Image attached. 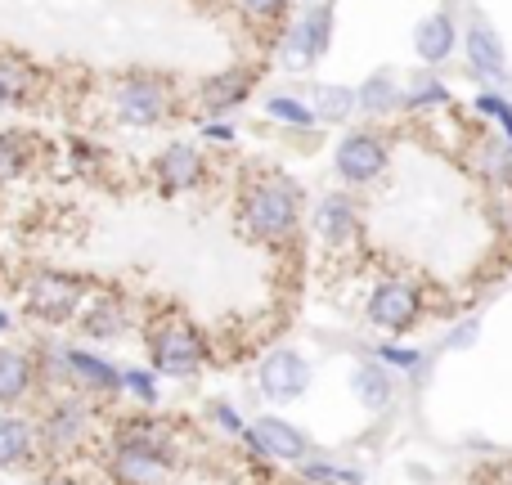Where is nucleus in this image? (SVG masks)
<instances>
[{"instance_id":"nucleus-24","label":"nucleus","mask_w":512,"mask_h":485,"mask_svg":"<svg viewBox=\"0 0 512 485\" xmlns=\"http://www.w3.org/2000/svg\"><path fill=\"white\" fill-rule=\"evenodd\" d=\"M265 117H274L279 126H292V131H315L319 126L315 108L301 104V99H292V95H270L265 99Z\"/></svg>"},{"instance_id":"nucleus-18","label":"nucleus","mask_w":512,"mask_h":485,"mask_svg":"<svg viewBox=\"0 0 512 485\" xmlns=\"http://www.w3.org/2000/svg\"><path fill=\"white\" fill-rule=\"evenodd\" d=\"M63 360H68V378H72V382H81V387H90V391H117V387H122V373H117L113 364L95 360V355H86V351H68Z\"/></svg>"},{"instance_id":"nucleus-11","label":"nucleus","mask_w":512,"mask_h":485,"mask_svg":"<svg viewBox=\"0 0 512 485\" xmlns=\"http://www.w3.org/2000/svg\"><path fill=\"white\" fill-rule=\"evenodd\" d=\"M472 162H477V176L486 180L499 194H512V140H504L499 131H486L472 140Z\"/></svg>"},{"instance_id":"nucleus-16","label":"nucleus","mask_w":512,"mask_h":485,"mask_svg":"<svg viewBox=\"0 0 512 485\" xmlns=\"http://www.w3.org/2000/svg\"><path fill=\"white\" fill-rule=\"evenodd\" d=\"M463 50H468L472 72H481L490 81L504 77V41H499V32L490 23H472L468 36H463Z\"/></svg>"},{"instance_id":"nucleus-33","label":"nucleus","mask_w":512,"mask_h":485,"mask_svg":"<svg viewBox=\"0 0 512 485\" xmlns=\"http://www.w3.org/2000/svg\"><path fill=\"white\" fill-rule=\"evenodd\" d=\"M122 387H131L135 396L144 400V405H153V400H158V387H153V378L144 369H126L122 373Z\"/></svg>"},{"instance_id":"nucleus-36","label":"nucleus","mask_w":512,"mask_h":485,"mask_svg":"<svg viewBox=\"0 0 512 485\" xmlns=\"http://www.w3.org/2000/svg\"><path fill=\"white\" fill-rule=\"evenodd\" d=\"M212 418H216V427H225V432H243L239 414H234L230 405H216V409H212Z\"/></svg>"},{"instance_id":"nucleus-22","label":"nucleus","mask_w":512,"mask_h":485,"mask_svg":"<svg viewBox=\"0 0 512 485\" xmlns=\"http://www.w3.org/2000/svg\"><path fill=\"white\" fill-rule=\"evenodd\" d=\"M32 387V364L18 351H0V405H14Z\"/></svg>"},{"instance_id":"nucleus-5","label":"nucleus","mask_w":512,"mask_h":485,"mask_svg":"<svg viewBox=\"0 0 512 485\" xmlns=\"http://www.w3.org/2000/svg\"><path fill=\"white\" fill-rule=\"evenodd\" d=\"M153 364L167 378H194L203 369V342L189 324H162L153 333Z\"/></svg>"},{"instance_id":"nucleus-10","label":"nucleus","mask_w":512,"mask_h":485,"mask_svg":"<svg viewBox=\"0 0 512 485\" xmlns=\"http://www.w3.org/2000/svg\"><path fill=\"white\" fill-rule=\"evenodd\" d=\"M310 225H315L319 243L333 247V252L360 239V212H355V203H351V198H342V194L324 198V203L315 207V221H310Z\"/></svg>"},{"instance_id":"nucleus-20","label":"nucleus","mask_w":512,"mask_h":485,"mask_svg":"<svg viewBox=\"0 0 512 485\" xmlns=\"http://www.w3.org/2000/svg\"><path fill=\"white\" fill-rule=\"evenodd\" d=\"M310 108H315L319 122H346V117H355V90L346 86H333V81H324V86L310 90Z\"/></svg>"},{"instance_id":"nucleus-25","label":"nucleus","mask_w":512,"mask_h":485,"mask_svg":"<svg viewBox=\"0 0 512 485\" xmlns=\"http://www.w3.org/2000/svg\"><path fill=\"white\" fill-rule=\"evenodd\" d=\"M27 162H32V140L18 131H0V185L23 176Z\"/></svg>"},{"instance_id":"nucleus-27","label":"nucleus","mask_w":512,"mask_h":485,"mask_svg":"<svg viewBox=\"0 0 512 485\" xmlns=\"http://www.w3.org/2000/svg\"><path fill=\"white\" fill-rule=\"evenodd\" d=\"M297 23H301V32H306L315 59H324L328 45H333V5H310L306 14L297 18Z\"/></svg>"},{"instance_id":"nucleus-23","label":"nucleus","mask_w":512,"mask_h":485,"mask_svg":"<svg viewBox=\"0 0 512 485\" xmlns=\"http://www.w3.org/2000/svg\"><path fill=\"white\" fill-rule=\"evenodd\" d=\"M32 454V427L23 418L0 414V468H14Z\"/></svg>"},{"instance_id":"nucleus-28","label":"nucleus","mask_w":512,"mask_h":485,"mask_svg":"<svg viewBox=\"0 0 512 485\" xmlns=\"http://www.w3.org/2000/svg\"><path fill=\"white\" fill-rule=\"evenodd\" d=\"M279 59H283V68H292V72H301V68H310V63H315V50H310V41H306V32H301V23H292L288 32H283Z\"/></svg>"},{"instance_id":"nucleus-9","label":"nucleus","mask_w":512,"mask_h":485,"mask_svg":"<svg viewBox=\"0 0 512 485\" xmlns=\"http://www.w3.org/2000/svg\"><path fill=\"white\" fill-rule=\"evenodd\" d=\"M113 472L122 485H162L171 472V459L167 450L158 445H135V441H117V454H113Z\"/></svg>"},{"instance_id":"nucleus-8","label":"nucleus","mask_w":512,"mask_h":485,"mask_svg":"<svg viewBox=\"0 0 512 485\" xmlns=\"http://www.w3.org/2000/svg\"><path fill=\"white\" fill-rule=\"evenodd\" d=\"M256 382H261L265 396L292 400L310 387V364H306V355H297V351H270L261 360V369H256Z\"/></svg>"},{"instance_id":"nucleus-1","label":"nucleus","mask_w":512,"mask_h":485,"mask_svg":"<svg viewBox=\"0 0 512 485\" xmlns=\"http://www.w3.org/2000/svg\"><path fill=\"white\" fill-rule=\"evenodd\" d=\"M301 221V194L292 180H252L243 189V203H239V225L243 234L256 243H288L297 234Z\"/></svg>"},{"instance_id":"nucleus-21","label":"nucleus","mask_w":512,"mask_h":485,"mask_svg":"<svg viewBox=\"0 0 512 485\" xmlns=\"http://www.w3.org/2000/svg\"><path fill=\"white\" fill-rule=\"evenodd\" d=\"M351 391L364 409H387V400H391L387 369H382V364H360V369L351 373Z\"/></svg>"},{"instance_id":"nucleus-12","label":"nucleus","mask_w":512,"mask_h":485,"mask_svg":"<svg viewBox=\"0 0 512 485\" xmlns=\"http://www.w3.org/2000/svg\"><path fill=\"white\" fill-rule=\"evenodd\" d=\"M243 436H248L256 454H270V459H301L306 454V436L292 423H283V418H256Z\"/></svg>"},{"instance_id":"nucleus-19","label":"nucleus","mask_w":512,"mask_h":485,"mask_svg":"<svg viewBox=\"0 0 512 485\" xmlns=\"http://www.w3.org/2000/svg\"><path fill=\"white\" fill-rule=\"evenodd\" d=\"M355 104L364 108V117H391L396 108H405V90L378 72V77H369L360 90H355Z\"/></svg>"},{"instance_id":"nucleus-26","label":"nucleus","mask_w":512,"mask_h":485,"mask_svg":"<svg viewBox=\"0 0 512 485\" xmlns=\"http://www.w3.org/2000/svg\"><path fill=\"white\" fill-rule=\"evenodd\" d=\"M126 310H122V301H113V297H99L95 306H90V315H86V333L90 337H122L126 333Z\"/></svg>"},{"instance_id":"nucleus-3","label":"nucleus","mask_w":512,"mask_h":485,"mask_svg":"<svg viewBox=\"0 0 512 485\" xmlns=\"http://www.w3.org/2000/svg\"><path fill=\"white\" fill-rule=\"evenodd\" d=\"M81 301H86V288H81V279H72V274L41 270L27 283V310H32L36 319H50V324L72 319L81 310Z\"/></svg>"},{"instance_id":"nucleus-34","label":"nucleus","mask_w":512,"mask_h":485,"mask_svg":"<svg viewBox=\"0 0 512 485\" xmlns=\"http://www.w3.org/2000/svg\"><path fill=\"white\" fill-rule=\"evenodd\" d=\"M382 364H400V369H418L423 364V355L418 351H405V346H382Z\"/></svg>"},{"instance_id":"nucleus-2","label":"nucleus","mask_w":512,"mask_h":485,"mask_svg":"<svg viewBox=\"0 0 512 485\" xmlns=\"http://www.w3.org/2000/svg\"><path fill=\"white\" fill-rule=\"evenodd\" d=\"M167 108H171V95L158 77L149 72H131L113 86V113L122 126H158L167 122Z\"/></svg>"},{"instance_id":"nucleus-13","label":"nucleus","mask_w":512,"mask_h":485,"mask_svg":"<svg viewBox=\"0 0 512 485\" xmlns=\"http://www.w3.org/2000/svg\"><path fill=\"white\" fill-rule=\"evenodd\" d=\"M86 423H90V414L81 400H54L41 423V436L54 450H77V445L86 441Z\"/></svg>"},{"instance_id":"nucleus-32","label":"nucleus","mask_w":512,"mask_h":485,"mask_svg":"<svg viewBox=\"0 0 512 485\" xmlns=\"http://www.w3.org/2000/svg\"><path fill=\"white\" fill-rule=\"evenodd\" d=\"M306 477L315 481V485H333V481H346V485H360L364 477L355 468H333V463H310L306 468Z\"/></svg>"},{"instance_id":"nucleus-15","label":"nucleus","mask_w":512,"mask_h":485,"mask_svg":"<svg viewBox=\"0 0 512 485\" xmlns=\"http://www.w3.org/2000/svg\"><path fill=\"white\" fill-rule=\"evenodd\" d=\"M454 45H459V27H454L450 14H427L423 23L414 27V50L423 63H445L454 54Z\"/></svg>"},{"instance_id":"nucleus-29","label":"nucleus","mask_w":512,"mask_h":485,"mask_svg":"<svg viewBox=\"0 0 512 485\" xmlns=\"http://www.w3.org/2000/svg\"><path fill=\"white\" fill-rule=\"evenodd\" d=\"M436 104H450V90H445L436 77H414V86L405 90L409 113H423V108H436Z\"/></svg>"},{"instance_id":"nucleus-4","label":"nucleus","mask_w":512,"mask_h":485,"mask_svg":"<svg viewBox=\"0 0 512 485\" xmlns=\"http://www.w3.org/2000/svg\"><path fill=\"white\" fill-rule=\"evenodd\" d=\"M391 153H387V140L373 131H351L333 153V167L346 185H373V180L387 171Z\"/></svg>"},{"instance_id":"nucleus-17","label":"nucleus","mask_w":512,"mask_h":485,"mask_svg":"<svg viewBox=\"0 0 512 485\" xmlns=\"http://www.w3.org/2000/svg\"><path fill=\"white\" fill-rule=\"evenodd\" d=\"M36 86H41L36 68H27L14 54H0V108H23L36 95Z\"/></svg>"},{"instance_id":"nucleus-37","label":"nucleus","mask_w":512,"mask_h":485,"mask_svg":"<svg viewBox=\"0 0 512 485\" xmlns=\"http://www.w3.org/2000/svg\"><path fill=\"white\" fill-rule=\"evenodd\" d=\"M207 140H221V144H230V140H234V131H230V126H225V122H212V126H207Z\"/></svg>"},{"instance_id":"nucleus-31","label":"nucleus","mask_w":512,"mask_h":485,"mask_svg":"<svg viewBox=\"0 0 512 485\" xmlns=\"http://www.w3.org/2000/svg\"><path fill=\"white\" fill-rule=\"evenodd\" d=\"M283 5H288V0H234V9H239V14H248V18H256V23H279Z\"/></svg>"},{"instance_id":"nucleus-35","label":"nucleus","mask_w":512,"mask_h":485,"mask_svg":"<svg viewBox=\"0 0 512 485\" xmlns=\"http://www.w3.org/2000/svg\"><path fill=\"white\" fill-rule=\"evenodd\" d=\"M477 333H481V324L477 319H468V324H459L454 328V337H450V346L459 351V346H468V342H477Z\"/></svg>"},{"instance_id":"nucleus-38","label":"nucleus","mask_w":512,"mask_h":485,"mask_svg":"<svg viewBox=\"0 0 512 485\" xmlns=\"http://www.w3.org/2000/svg\"><path fill=\"white\" fill-rule=\"evenodd\" d=\"M5 328H9V315H5V310H0V333H5Z\"/></svg>"},{"instance_id":"nucleus-6","label":"nucleus","mask_w":512,"mask_h":485,"mask_svg":"<svg viewBox=\"0 0 512 485\" xmlns=\"http://www.w3.org/2000/svg\"><path fill=\"white\" fill-rule=\"evenodd\" d=\"M418 310H423V301H418V288L405 279H387L373 288L369 297V319L378 328H387V333H405L409 324L418 319Z\"/></svg>"},{"instance_id":"nucleus-39","label":"nucleus","mask_w":512,"mask_h":485,"mask_svg":"<svg viewBox=\"0 0 512 485\" xmlns=\"http://www.w3.org/2000/svg\"><path fill=\"white\" fill-rule=\"evenodd\" d=\"M45 485H72V481H63V477H54V481H45Z\"/></svg>"},{"instance_id":"nucleus-30","label":"nucleus","mask_w":512,"mask_h":485,"mask_svg":"<svg viewBox=\"0 0 512 485\" xmlns=\"http://www.w3.org/2000/svg\"><path fill=\"white\" fill-rule=\"evenodd\" d=\"M472 113L490 117V122H495V131L504 135V140H512V104H508V99H499V95H490V90H486V95L472 99Z\"/></svg>"},{"instance_id":"nucleus-7","label":"nucleus","mask_w":512,"mask_h":485,"mask_svg":"<svg viewBox=\"0 0 512 485\" xmlns=\"http://www.w3.org/2000/svg\"><path fill=\"white\" fill-rule=\"evenodd\" d=\"M153 180H158L162 194H189L207 180V162L194 144H171L153 158Z\"/></svg>"},{"instance_id":"nucleus-14","label":"nucleus","mask_w":512,"mask_h":485,"mask_svg":"<svg viewBox=\"0 0 512 485\" xmlns=\"http://www.w3.org/2000/svg\"><path fill=\"white\" fill-rule=\"evenodd\" d=\"M248 95H252V72L248 68L216 72V77H207L203 86H198V104H203L207 113H230V108H239Z\"/></svg>"}]
</instances>
